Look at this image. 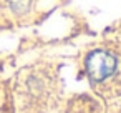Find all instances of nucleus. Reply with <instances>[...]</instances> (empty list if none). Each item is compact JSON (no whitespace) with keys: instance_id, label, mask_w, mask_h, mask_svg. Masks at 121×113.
Segmentation results:
<instances>
[{"instance_id":"nucleus-1","label":"nucleus","mask_w":121,"mask_h":113,"mask_svg":"<svg viewBox=\"0 0 121 113\" xmlns=\"http://www.w3.org/2000/svg\"><path fill=\"white\" fill-rule=\"evenodd\" d=\"M114 68H116V60L108 52L96 50V52L90 53L86 58V72H88L90 78L95 81H101V80L108 78L114 72Z\"/></svg>"}]
</instances>
